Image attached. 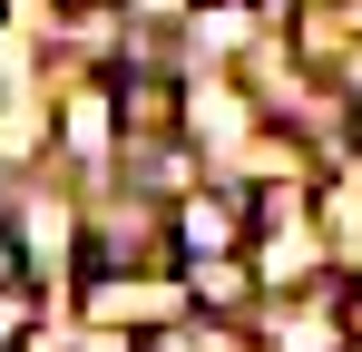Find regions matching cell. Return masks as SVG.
<instances>
[{
  "instance_id": "obj_1",
  "label": "cell",
  "mask_w": 362,
  "mask_h": 352,
  "mask_svg": "<svg viewBox=\"0 0 362 352\" xmlns=\"http://www.w3.org/2000/svg\"><path fill=\"white\" fill-rule=\"evenodd\" d=\"M245 235V196H186L177 206V264L186 254H235Z\"/></svg>"
},
{
  "instance_id": "obj_2",
  "label": "cell",
  "mask_w": 362,
  "mask_h": 352,
  "mask_svg": "<svg viewBox=\"0 0 362 352\" xmlns=\"http://www.w3.org/2000/svg\"><path fill=\"white\" fill-rule=\"evenodd\" d=\"M186 293H196L206 313H245L255 274H245V254H186Z\"/></svg>"
},
{
  "instance_id": "obj_3",
  "label": "cell",
  "mask_w": 362,
  "mask_h": 352,
  "mask_svg": "<svg viewBox=\"0 0 362 352\" xmlns=\"http://www.w3.org/2000/svg\"><path fill=\"white\" fill-rule=\"evenodd\" d=\"M118 127L127 137H167V127H177V88H167V78H127L118 88Z\"/></svg>"
},
{
  "instance_id": "obj_4",
  "label": "cell",
  "mask_w": 362,
  "mask_h": 352,
  "mask_svg": "<svg viewBox=\"0 0 362 352\" xmlns=\"http://www.w3.org/2000/svg\"><path fill=\"white\" fill-rule=\"evenodd\" d=\"M343 343L362 352V284H343Z\"/></svg>"
},
{
  "instance_id": "obj_5",
  "label": "cell",
  "mask_w": 362,
  "mask_h": 352,
  "mask_svg": "<svg viewBox=\"0 0 362 352\" xmlns=\"http://www.w3.org/2000/svg\"><path fill=\"white\" fill-rule=\"evenodd\" d=\"M10 274H20V254H10V245H0V284H10Z\"/></svg>"
},
{
  "instance_id": "obj_6",
  "label": "cell",
  "mask_w": 362,
  "mask_h": 352,
  "mask_svg": "<svg viewBox=\"0 0 362 352\" xmlns=\"http://www.w3.org/2000/svg\"><path fill=\"white\" fill-rule=\"evenodd\" d=\"M59 10H98V0H59Z\"/></svg>"
},
{
  "instance_id": "obj_7",
  "label": "cell",
  "mask_w": 362,
  "mask_h": 352,
  "mask_svg": "<svg viewBox=\"0 0 362 352\" xmlns=\"http://www.w3.org/2000/svg\"><path fill=\"white\" fill-rule=\"evenodd\" d=\"M0 10H10V0H0Z\"/></svg>"
}]
</instances>
